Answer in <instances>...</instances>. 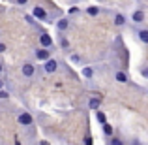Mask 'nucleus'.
Wrapping results in <instances>:
<instances>
[{
    "mask_svg": "<svg viewBox=\"0 0 148 145\" xmlns=\"http://www.w3.org/2000/svg\"><path fill=\"white\" fill-rule=\"evenodd\" d=\"M36 70H38V68L32 64V62H25V64L21 66V74L26 77V79H32V77L36 76Z\"/></svg>",
    "mask_w": 148,
    "mask_h": 145,
    "instance_id": "3",
    "label": "nucleus"
},
{
    "mask_svg": "<svg viewBox=\"0 0 148 145\" xmlns=\"http://www.w3.org/2000/svg\"><path fill=\"white\" fill-rule=\"evenodd\" d=\"M4 85H6V83H4V79H2V77H0V91H2V89H4Z\"/></svg>",
    "mask_w": 148,
    "mask_h": 145,
    "instance_id": "26",
    "label": "nucleus"
},
{
    "mask_svg": "<svg viewBox=\"0 0 148 145\" xmlns=\"http://www.w3.org/2000/svg\"><path fill=\"white\" fill-rule=\"evenodd\" d=\"M56 70H58V60H56V58L51 57L47 62H43V72L45 74H54Z\"/></svg>",
    "mask_w": 148,
    "mask_h": 145,
    "instance_id": "4",
    "label": "nucleus"
},
{
    "mask_svg": "<svg viewBox=\"0 0 148 145\" xmlns=\"http://www.w3.org/2000/svg\"><path fill=\"white\" fill-rule=\"evenodd\" d=\"M83 77L92 79V77H94V68H90V66H84V68H83Z\"/></svg>",
    "mask_w": 148,
    "mask_h": 145,
    "instance_id": "14",
    "label": "nucleus"
},
{
    "mask_svg": "<svg viewBox=\"0 0 148 145\" xmlns=\"http://www.w3.org/2000/svg\"><path fill=\"white\" fill-rule=\"evenodd\" d=\"M4 51H6V45H4V44H0V53H4Z\"/></svg>",
    "mask_w": 148,
    "mask_h": 145,
    "instance_id": "27",
    "label": "nucleus"
},
{
    "mask_svg": "<svg viewBox=\"0 0 148 145\" xmlns=\"http://www.w3.org/2000/svg\"><path fill=\"white\" fill-rule=\"evenodd\" d=\"M4 72V66H2V62H0V74H2Z\"/></svg>",
    "mask_w": 148,
    "mask_h": 145,
    "instance_id": "29",
    "label": "nucleus"
},
{
    "mask_svg": "<svg viewBox=\"0 0 148 145\" xmlns=\"http://www.w3.org/2000/svg\"><path fill=\"white\" fill-rule=\"evenodd\" d=\"M135 34H137V38H139L141 44L148 45V28H137V30H135Z\"/></svg>",
    "mask_w": 148,
    "mask_h": 145,
    "instance_id": "9",
    "label": "nucleus"
},
{
    "mask_svg": "<svg viewBox=\"0 0 148 145\" xmlns=\"http://www.w3.org/2000/svg\"><path fill=\"white\" fill-rule=\"evenodd\" d=\"M60 45H62V47H64V49H68V47H69V42L66 40L64 36H62V38H60Z\"/></svg>",
    "mask_w": 148,
    "mask_h": 145,
    "instance_id": "20",
    "label": "nucleus"
},
{
    "mask_svg": "<svg viewBox=\"0 0 148 145\" xmlns=\"http://www.w3.org/2000/svg\"><path fill=\"white\" fill-rule=\"evenodd\" d=\"M96 121H98L99 124H105V123H107V115H105L103 111H99V109H98V111H96Z\"/></svg>",
    "mask_w": 148,
    "mask_h": 145,
    "instance_id": "16",
    "label": "nucleus"
},
{
    "mask_svg": "<svg viewBox=\"0 0 148 145\" xmlns=\"http://www.w3.org/2000/svg\"><path fill=\"white\" fill-rule=\"evenodd\" d=\"M112 23H114L116 26H124V25L127 23V17H126L124 13H116V15H114V19H112Z\"/></svg>",
    "mask_w": 148,
    "mask_h": 145,
    "instance_id": "12",
    "label": "nucleus"
},
{
    "mask_svg": "<svg viewBox=\"0 0 148 145\" xmlns=\"http://www.w3.org/2000/svg\"><path fill=\"white\" fill-rule=\"evenodd\" d=\"M84 13H86L88 17H98L101 13V8L99 6H88V8H84Z\"/></svg>",
    "mask_w": 148,
    "mask_h": 145,
    "instance_id": "11",
    "label": "nucleus"
},
{
    "mask_svg": "<svg viewBox=\"0 0 148 145\" xmlns=\"http://www.w3.org/2000/svg\"><path fill=\"white\" fill-rule=\"evenodd\" d=\"M32 15H34V19H38V21H49V11L45 10L43 6H34L32 8Z\"/></svg>",
    "mask_w": 148,
    "mask_h": 145,
    "instance_id": "1",
    "label": "nucleus"
},
{
    "mask_svg": "<svg viewBox=\"0 0 148 145\" xmlns=\"http://www.w3.org/2000/svg\"><path fill=\"white\" fill-rule=\"evenodd\" d=\"M8 98H10V92H8L6 89H2V91H0V100H8Z\"/></svg>",
    "mask_w": 148,
    "mask_h": 145,
    "instance_id": "18",
    "label": "nucleus"
},
{
    "mask_svg": "<svg viewBox=\"0 0 148 145\" xmlns=\"http://www.w3.org/2000/svg\"><path fill=\"white\" fill-rule=\"evenodd\" d=\"M40 145H51L49 142H45V139H41V142H40Z\"/></svg>",
    "mask_w": 148,
    "mask_h": 145,
    "instance_id": "28",
    "label": "nucleus"
},
{
    "mask_svg": "<svg viewBox=\"0 0 148 145\" xmlns=\"http://www.w3.org/2000/svg\"><path fill=\"white\" fill-rule=\"evenodd\" d=\"M77 13H81V8H77V6L69 8V15H77Z\"/></svg>",
    "mask_w": 148,
    "mask_h": 145,
    "instance_id": "19",
    "label": "nucleus"
},
{
    "mask_svg": "<svg viewBox=\"0 0 148 145\" xmlns=\"http://www.w3.org/2000/svg\"><path fill=\"white\" fill-rule=\"evenodd\" d=\"M84 145H92V138L88 136V138H84Z\"/></svg>",
    "mask_w": 148,
    "mask_h": 145,
    "instance_id": "25",
    "label": "nucleus"
},
{
    "mask_svg": "<svg viewBox=\"0 0 148 145\" xmlns=\"http://www.w3.org/2000/svg\"><path fill=\"white\" fill-rule=\"evenodd\" d=\"M69 60L75 62V64H79V62H81V57H79V55H71V57H69Z\"/></svg>",
    "mask_w": 148,
    "mask_h": 145,
    "instance_id": "21",
    "label": "nucleus"
},
{
    "mask_svg": "<svg viewBox=\"0 0 148 145\" xmlns=\"http://www.w3.org/2000/svg\"><path fill=\"white\" fill-rule=\"evenodd\" d=\"M114 81L116 83H130V76L124 70H116L114 72Z\"/></svg>",
    "mask_w": 148,
    "mask_h": 145,
    "instance_id": "8",
    "label": "nucleus"
},
{
    "mask_svg": "<svg viewBox=\"0 0 148 145\" xmlns=\"http://www.w3.org/2000/svg\"><path fill=\"white\" fill-rule=\"evenodd\" d=\"M34 57H36L38 60H41V62H47L49 58H51V49L40 47V49H36V53H34Z\"/></svg>",
    "mask_w": 148,
    "mask_h": 145,
    "instance_id": "6",
    "label": "nucleus"
},
{
    "mask_svg": "<svg viewBox=\"0 0 148 145\" xmlns=\"http://www.w3.org/2000/svg\"><path fill=\"white\" fill-rule=\"evenodd\" d=\"M25 19H26V21H28V23H30V25H34V15H32V17H30V15H26V17H25Z\"/></svg>",
    "mask_w": 148,
    "mask_h": 145,
    "instance_id": "24",
    "label": "nucleus"
},
{
    "mask_svg": "<svg viewBox=\"0 0 148 145\" xmlns=\"http://www.w3.org/2000/svg\"><path fill=\"white\" fill-rule=\"evenodd\" d=\"M17 123L21 124V126H32L34 124V117H32V113H28V111H21L17 115Z\"/></svg>",
    "mask_w": 148,
    "mask_h": 145,
    "instance_id": "2",
    "label": "nucleus"
},
{
    "mask_svg": "<svg viewBox=\"0 0 148 145\" xmlns=\"http://www.w3.org/2000/svg\"><path fill=\"white\" fill-rule=\"evenodd\" d=\"M101 128H103V136H105V138H111V136H112V126L109 123L101 124Z\"/></svg>",
    "mask_w": 148,
    "mask_h": 145,
    "instance_id": "15",
    "label": "nucleus"
},
{
    "mask_svg": "<svg viewBox=\"0 0 148 145\" xmlns=\"http://www.w3.org/2000/svg\"><path fill=\"white\" fill-rule=\"evenodd\" d=\"M73 2H75V4H77V2H83V0H73Z\"/></svg>",
    "mask_w": 148,
    "mask_h": 145,
    "instance_id": "30",
    "label": "nucleus"
},
{
    "mask_svg": "<svg viewBox=\"0 0 148 145\" xmlns=\"http://www.w3.org/2000/svg\"><path fill=\"white\" fill-rule=\"evenodd\" d=\"M141 76L145 77V79H148V66L146 68H141Z\"/></svg>",
    "mask_w": 148,
    "mask_h": 145,
    "instance_id": "23",
    "label": "nucleus"
},
{
    "mask_svg": "<svg viewBox=\"0 0 148 145\" xmlns=\"http://www.w3.org/2000/svg\"><path fill=\"white\" fill-rule=\"evenodd\" d=\"M13 2H15V6H26L30 0H13Z\"/></svg>",
    "mask_w": 148,
    "mask_h": 145,
    "instance_id": "22",
    "label": "nucleus"
},
{
    "mask_svg": "<svg viewBox=\"0 0 148 145\" xmlns=\"http://www.w3.org/2000/svg\"><path fill=\"white\" fill-rule=\"evenodd\" d=\"M68 28H69V19L62 17V19L56 21V30H58V32H66Z\"/></svg>",
    "mask_w": 148,
    "mask_h": 145,
    "instance_id": "10",
    "label": "nucleus"
},
{
    "mask_svg": "<svg viewBox=\"0 0 148 145\" xmlns=\"http://www.w3.org/2000/svg\"><path fill=\"white\" fill-rule=\"evenodd\" d=\"M109 145H124V142L120 138H111L109 139Z\"/></svg>",
    "mask_w": 148,
    "mask_h": 145,
    "instance_id": "17",
    "label": "nucleus"
},
{
    "mask_svg": "<svg viewBox=\"0 0 148 145\" xmlns=\"http://www.w3.org/2000/svg\"><path fill=\"white\" fill-rule=\"evenodd\" d=\"M131 21H133L135 25H141V23L146 21V13L143 10H133L131 11Z\"/></svg>",
    "mask_w": 148,
    "mask_h": 145,
    "instance_id": "5",
    "label": "nucleus"
},
{
    "mask_svg": "<svg viewBox=\"0 0 148 145\" xmlns=\"http://www.w3.org/2000/svg\"><path fill=\"white\" fill-rule=\"evenodd\" d=\"M146 94H148V91H146Z\"/></svg>",
    "mask_w": 148,
    "mask_h": 145,
    "instance_id": "31",
    "label": "nucleus"
},
{
    "mask_svg": "<svg viewBox=\"0 0 148 145\" xmlns=\"http://www.w3.org/2000/svg\"><path fill=\"white\" fill-rule=\"evenodd\" d=\"M40 47H45V49H51V47H53V38H51L47 32L40 34Z\"/></svg>",
    "mask_w": 148,
    "mask_h": 145,
    "instance_id": "7",
    "label": "nucleus"
},
{
    "mask_svg": "<svg viewBox=\"0 0 148 145\" xmlns=\"http://www.w3.org/2000/svg\"><path fill=\"white\" fill-rule=\"evenodd\" d=\"M99 105H101V98H98V96H94V98L88 100V108H90V109H96V111H98Z\"/></svg>",
    "mask_w": 148,
    "mask_h": 145,
    "instance_id": "13",
    "label": "nucleus"
}]
</instances>
